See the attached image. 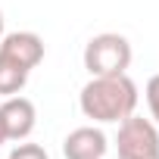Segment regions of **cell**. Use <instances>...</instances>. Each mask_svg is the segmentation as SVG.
<instances>
[{
  "instance_id": "obj_6",
  "label": "cell",
  "mask_w": 159,
  "mask_h": 159,
  "mask_svg": "<svg viewBox=\"0 0 159 159\" xmlns=\"http://www.w3.org/2000/svg\"><path fill=\"white\" fill-rule=\"evenodd\" d=\"M0 116H3V125H7V137L10 140H25L34 131V122H38L34 103L28 97H19V94H13V97L3 100Z\"/></svg>"
},
{
  "instance_id": "obj_3",
  "label": "cell",
  "mask_w": 159,
  "mask_h": 159,
  "mask_svg": "<svg viewBox=\"0 0 159 159\" xmlns=\"http://www.w3.org/2000/svg\"><path fill=\"white\" fill-rule=\"evenodd\" d=\"M119 159H159V128L150 119L128 116L119 122Z\"/></svg>"
},
{
  "instance_id": "obj_4",
  "label": "cell",
  "mask_w": 159,
  "mask_h": 159,
  "mask_svg": "<svg viewBox=\"0 0 159 159\" xmlns=\"http://www.w3.org/2000/svg\"><path fill=\"white\" fill-rule=\"evenodd\" d=\"M0 56L16 62L25 72H31L44 59V41L34 31H10V34L0 38Z\"/></svg>"
},
{
  "instance_id": "obj_2",
  "label": "cell",
  "mask_w": 159,
  "mask_h": 159,
  "mask_svg": "<svg viewBox=\"0 0 159 159\" xmlns=\"http://www.w3.org/2000/svg\"><path fill=\"white\" fill-rule=\"evenodd\" d=\"M131 66V44L125 34L103 31L94 34L84 47V69L91 75H122Z\"/></svg>"
},
{
  "instance_id": "obj_7",
  "label": "cell",
  "mask_w": 159,
  "mask_h": 159,
  "mask_svg": "<svg viewBox=\"0 0 159 159\" xmlns=\"http://www.w3.org/2000/svg\"><path fill=\"white\" fill-rule=\"evenodd\" d=\"M25 81H28V72L19 69L16 62H10V59L0 56V94H3V97H13V94H19V91L25 88Z\"/></svg>"
},
{
  "instance_id": "obj_8",
  "label": "cell",
  "mask_w": 159,
  "mask_h": 159,
  "mask_svg": "<svg viewBox=\"0 0 159 159\" xmlns=\"http://www.w3.org/2000/svg\"><path fill=\"white\" fill-rule=\"evenodd\" d=\"M7 159H50V156L41 143H16V150H10Z\"/></svg>"
},
{
  "instance_id": "obj_11",
  "label": "cell",
  "mask_w": 159,
  "mask_h": 159,
  "mask_svg": "<svg viewBox=\"0 0 159 159\" xmlns=\"http://www.w3.org/2000/svg\"><path fill=\"white\" fill-rule=\"evenodd\" d=\"M0 38H3V13H0Z\"/></svg>"
},
{
  "instance_id": "obj_9",
  "label": "cell",
  "mask_w": 159,
  "mask_h": 159,
  "mask_svg": "<svg viewBox=\"0 0 159 159\" xmlns=\"http://www.w3.org/2000/svg\"><path fill=\"white\" fill-rule=\"evenodd\" d=\"M147 103H150V116L159 128V75H153L150 81H147Z\"/></svg>"
},
{
  "instance_id": "obj_1",
  "label": "cell",
  "mask_w": 159,
  "mask_h": 159,
  "mask_svg": "<svg viewBox=\"0 0 159 159\" xmlns=\"http://www.w3.org/2000/svg\"><path fill=\"white\" fill-rule=\"evenodd\" d=\"M81 112L94 122H122L137 106V84L122 75H91V81L81 88L78 97Z\"/></svg>"
},
{
  "instance_id": "obj_10",
  "label": "cell",
  "mask_w": 159,
  "mask_h": 159,
  "mask_svg": "<svg viewBox=\"0 0 159 159\" xmlns=\"http://www.w3.org/2000/svg\"><path fill=\"white\" fill-rule=\"evenodd\" d=\"M10 137H7V125H3V116H0V147H3Z\"/></svg>"
},
{
  "instance_id": "obj_5",
  "label": "cell",
  "mask_w": 159,
  "mask_h": 159,
  "mask_svg": "<svg viewBox=\"0 0 159 159\" xmlns=\"http://www.w3.org/2000/svg\"><path fill=\"white\" fill-rule=\"evenodd\" d=\"M109 150L106 143V134L94 125H84V128H75L66 134L62 140V156L66 159H103Z\"/></svg>"
}]
</instances>
